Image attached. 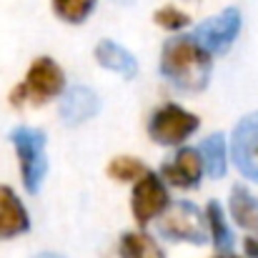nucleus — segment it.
Masks as SVG:
<instances>
[{
  "mask_svg": "<svg viewBox=\"0 0 258 258\" xmlns=\"http://www.w3.org/2000/svg\"><path fill=\"white\" fill-rule=\"evenodd\" d=\"M201 158L208 178H223L228 171V143L223 133H211L201 143Z\"/></svg>",
  "mask_w": 258,
  "mask_h": 258,
  "instance_id": "2eb2a0df",
  "label": "nucleus"
},
{
  "mask_svg": "<svg viewBox=\"0 0 258 258\" xmlns=\"http://www.w3.org/2000/svg\"><path fill=\"white\" fill-rule=\"evenodd\" d=\"M45 133L33 125H18L10 131V143L18 158V171L23 185L30 196H38L43 180L48 175V151H45Z\"/></svg>",
  "mask_w": 258,
  "mask_h": 258,
  "instance_id": "7ed1b4c3",
  "label": "nucleus"
},
{
  "mask_svg": "<svg viewBox=\"0 0 258 258\" xmlns=\"http://www.w3.org/2000/svg\"><path fill=\"white\" fill-rule=\"evenodd\" d=\"M243 251H246V258H258V238L256 236H248L243 241Z\"/></svg>",
  "mask_w": 258,
  "mask_h": 258,
  "instance_id": "aec40b11",
  "label": "nucleus"
},
{
  "mask_svg": "<svg viewBox=\"0 0 258 258\" xmlns=\"http://www.w3.org/2000/svg\"><path fill=\"white\" fill-rule=\"evenodd\" d=\"M33 258H66V256H60V253H38Z\"/></svg>",
  "mask_w": 258,
  "mask_h": 258,
  "instance_id": "412c9836",
  "label": "nucleus"
},
{
  "mask_svg": "<svg viewBox=\"0 0 258 258\" xmlns=\"http://www.w3.org/2000/svg\"><path fill=\"white\" fill-rule=\"evenodd\" d=\"M161 238L173 243H193L201 246L208 238L206 213L190 201H173L171 208L158 218Z\"/></svg>",
  "mask_w": 258,
  "mask_h": 258,
  "instance_id": "39448f33",
  "label": "nucleus"
},
{
  "mask_svg": "<svg viewBox=\"0 0 258 258\" xmlns=\"http://www.w3.org/2000/svg\"><path fill=\"white\" fill-rule=\"evenodd\" d=\"M115 3H131V0H115Z\"/></svg>",
  "mask_w": 258,
  "mask_h": 258,
  "instance_id": "5701e85b",
  "label": "nucleus"
},
{
  "mask_svg": "<svg viewBox=\"0 0 258 258\" xmlns=\"http://www.w3.org/2000/svg\"><path fill=\"white\" fill-rule=\"evenodd\" d=\"M213 73V55L198 45L190 33H178L163 43L161 76L178 90L198 93L208 86Z\"/></svg>",
  "mask_w": 258,
  "mask_h": 258,
  "instance_id": "f257e3e1",
  "label": "nucleus"
},
{
  "mask_svg": "<svg viewBox=\"0 0 258 258\" xmlns=\"http://www.w3.org/2000/svg\"><path fill=\"white\" fill-rule=\"evenodd\" d=\"M206 213V223H208V238L213 243V248L218 253H233V246H236V236H233V228L226 218V211L218 201H208V206L203 208Z\"/></svg>",
  "mask_w": 258,
  "mask_h": 258,
  "instance_id": "4468645a",
  "label": "nucleus"
},
{
  "mask_svg": "<svg viewBox=\"0 0 258 258\" xmlns=\"http://www.w3.org/2000/svg\"><path fill=\"white\" fill-rule=\"evenodd\" d=\"M30 231V213L10 185H0V241L18 238Z\"/></svg>",
  "mask_w": 258,
  "mask_h": 258,
  "instance_id": "9b49d317",
  "label": "nucleus"
},
{
  "mask_svg": "<svg viewBox=\"0 0 258 258\" xmlns=\"http://www.w3.org/2000/svg\"><path fill=\"white\" fill-rule=\"evenodd\" d=\"M203 173H206V168H203L201 151L198 148H188V146L175 148L171 156L163 161V166H161V178L168 185L183 188V190L198 188Z\"/></svg>",
  "mask_w": 258,
  "mask_h": 258,
  "instance_id": "1a4fd4ad",
  "label": "nucleus"
},
{
  "mask_svg": "<svg viewBox=\"0 0 258 258\" xmlns=\"http://www.w3.org/2000/svg\"><path fill=\"white\" fill-rule=\"evenodd\" d=\"M153 23H156L158 28H163V30H168V33H175V35H178L180 30L188 28L190 15L183 13L180 8H175V5H163V8H158V10L153 13Z\"/></svg>",
  "mask_w": 258,
  "mask_h": 258,
  "instance_id": "6ab92c4d",
  "label": "nucleus"
},
{
  "mask_svg": "<svg viewBox=\"0 0 258 258\" xmlns=\"http://www.w3.org/2000/svg\"><path fill=\"white\" fill-rule=\"evenodd\" d=\"M50 5L58 20L68 25H81L93 15L98 0H50Z\"/></svg>",
  "mask_w": 258,
  "mask_h": 258,
  "instance_id": "a211bd4d",
  "label": "nucleus"
},
{
  "mask_svg": "<svg viewBox=\"0 0 258 258\" xmlns=\"http://www.w3.org/2000/svg\"><path fill=\"white\" fill-rule=\"evenodd\" d=\"M93 55H95V60H98L100 68H105V71H110V73H115V76H120L125 81L136 78V73H138L136 55L128 48L118 45L115 40H100L95 45V53Z\"/></svg>",
  "mask_w": 258,
  "mask_h": 258,
  "instance_id": "f8f14e48",
  "label": "nucleus"
},
{
  "mask_svg": "<svg viewBox=\"0 0 258 258\" xmlns=\"http://www.w3.org/2000/svg\"><path fill=\"white\" fill-rule=\"evenodd\" d=\"M201 125V118L190 110H185L178 103L158 105L148 118V136L153 143L166 148H180Z\"/></svg>",
  "mask_w": 258,
  "mask_h": 258,
  "instance_id": "20e7f679",
  "label": "nucleus"
},
{
  "mask_svg": "<svg viewBox=\"0 0 258 258\" xmlns=\"http://www.w3.org/2000/svg\"><path fill=\"white\" fill-rule=\"evenodd\" d=\"M228 213L238 228L258 238V196H253L246 185H233L228 196Z\"/></svg>",
  "mask_w": 258,
  "mask_h": 258,
  "instance_id": "ddd939ff",
  "label": "nucleus"
},
{
  "mask_svg": "<svg viewBox=\"0 0 258 258\" xmlns=\"http://www.w3.org/2000/svg\"><path fill=\"white\" fill-rule=\"evenodd\" d=\"M98 113H100V98L90 86H71L60 95V118L71 128L93 120Z\"/></svg>",
  "mask_w": 258,
  "mask_h": 258,
  "instance_id": "9d476101",
  "label": "nucleus"
},
{
  "mask_svg": "<svg viewBox=\"0 0 258 258\" xmlns=\"http://www.w3.org/2000/svg\"><path fill=\"white\" fill-rule=\"evenodd\" d=\"M213 258H241V256H233V253H216Z\"/></svg>",
  "mask_w": 258,
  "mask_h": 258,
  "instance_id": "4be33fe9",
  "label": "nucleus"
},
{
  "mask_svg": "<svg viewBox=\"0 0 258 258\" xmlns=\"http://www.w3.org/2000/svg\"><path fill=\"white\" fill-rule=\"evenodd\" d=\"M231 158L243 178L258 183V110L243 115L233 128Z\"/></svg>",
  "mask_w": 258,
  "mask_h": 258,
  "instance_id": "6e6552de",
  "label": "nucleus"
},
{
  "mask_svg": "<svg viewBox=\"0 0 258 258\" xmlns=\"http://www.w3.org/2000/svg\"><path fill=\"white\" fill-rule=\"evenodd\" d=\"M66 93V73L63 68L50 58V55H40L30 63L25 78L10 90L8 100L13 108H23V105H33L40 108L55 98H60Z\"/></svg>",
  "mask_w": 258,
  "mask_h": 258,
  "instance_id": "f03ea898",
  "label": "nucleus"
},
{
  "mask_svg": "<svg viewBox=\"0 0 258 258\" xmlns=\"http://www.w3.org/2000/svg\"><path fill=\"white\" fill-rule=\"evenodd\" d=\"M171 193L166 180L161 178V173L148 171L141 180L133 183V193H131V213L136 218V223L141 228H146L148 223L158 221L168 208H171Z\"/></svg>",
  "mask_w": 258,
  "mask_h": 258,
  "instance_id": "423d86ee",
  "label": "nucleus"
},
{
  "mask_svg": "<svg viewBox=\"0 0 258 258\" xmlns=\"http://www.w3.org/2000/svg\"><path fill=\"white\" fill-rule=\"evenodd\" d=\"M151 171L141 158H136V156H115L110 163H108V178L110 180H115V183H136V180H141L146 173Z\"/></svg>",
  "mask_w": 258,
  "mask_h": 258,
  "instance_id": "f3484780",
  "label": "nucleus"
},
{
  "mask_svg": "<svg viewBox=\"0 0 258 258\" xmlns=\"http://www.w3.org/2000/svg\"><path fill=\"white\" fill-rule=\"evenodd\" d=\"M118 258H166V253L151 233L125 231L118 241Z\"/></svg>",
  "mask_w": 258,
  "mask_h": 258,
  "instance_id": "dca6fc26",
  "label": "nucleus"
},
{
  "mask_svg": "<svg viewBox=\"0 0 258 258\" xmlns=\"http://www.w3.org/2000/svg\"><path fill=\"white\" fill-rule=\"evenodd\" d=\"M241 25H243L241 10L238 8H223L218 15H213V18L203 20L201 25H196V30L190 35L211 55H223L236 43V38L241 33Z\"/></svg>",
  "mask_w": 258,
  "mask_h": 258,
  "instance_id": "0eeeda50",
  "label": "nucleus"
}]
</instances>
